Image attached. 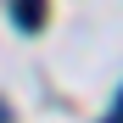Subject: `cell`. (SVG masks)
Masks as SVG:
<instances>
[{
	"instance_id": "1",
	"label": "cell",
	"mask_w": 123,
	"mask_h": 123,
	"mask_svg": "<svg viewBox=\"0 0 123 123\" xmlns=\"http://www.w3.org/2000/svg\"><path fill=\"white\" fill-rule=\"evenodd\" d=\"M17 23H23V28H39V0H17Z\"/></svg>"
},
{
	"instance_id": "2",
	"label": "cell",
	"mask_w": 123,
	"mask_h": 123,
	"mask_svg": "<svg viewBox=\"0 0 123 123\" xmlns=\"http://www.w3.org/2000/svg\"><path fill=\"white\" fill-rule=\"evenodd\" d=\"M112 117H123V95H117V101H112Z\"/></svg>"
},
{
	"instance_id": "3",
	"label": "cell",
	"mask_w": 123,
	"mask_h": 123,
	"mask_svg": "<svg viewBox=\"0 0 123 123\" xmlns=\"http://www.w3.org/2000/svg\"><path fill=\"white\" fill-rule=\"evenodd\" d=\"M0 117H6V101H0Z\"/></svg>"
}]
</instances>
